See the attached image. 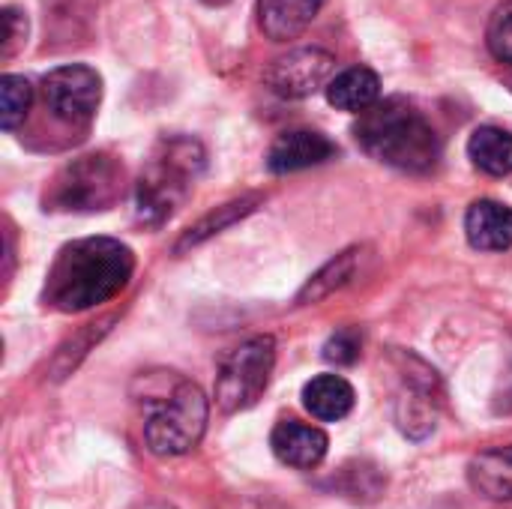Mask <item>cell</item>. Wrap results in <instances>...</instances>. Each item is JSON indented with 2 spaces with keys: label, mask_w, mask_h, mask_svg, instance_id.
<instances>
[{
  "label": "cell",
  "mask_w": 512,
  "mask_h": 509,
  "mask_svg": "<svg viewBox=\"0 0 512 509\" xmlns=\"http://www.w3.org/2000/svg\"><path fill=\"white\" fill-rule=\"evenodd\" d=\"M378 96H381V78L369 66H351L327 84L330 105L342 111H354V114H363L366 108H372Z\"/></svg>",
  "instance_id": "cell-15"
},
{
  "label": "cell",
  "mask_w": 512,
  "mask_h": 509,
  "mask_svg": "<svg viewBox=\"0 0 512 509\" xmlns=\"http://www.w3.org/2000/svg\"><path fill=\"white\" fill-rule=\"evenodd\" d=\"M465 231L480 252L512 249V207L501 201H474L465 216Z\"/></svg>",
  "instance_id": "cell-11"
},
{
  "label": "cell",
  "mask_w": 512,
  "mask_h": 509,
  "mask_svg": "<svg viewBox=\"0 0 512 509\" xmlns=\"http://www.w3.org/2000/svg\"><path fill=\"white\" fill-rule=\"evenodd\" d=\"M42 102L57 120L87 126L102 102V78L96 69L81 63L57 66L42 78Z\"/></svg>",
  "instance_id": "cell-7"
},
{
  "label": "cell",
  "mask_w": 512,
  "mask_h": 509,
  "mask_svg": "<svg viewBox=\"0 0 512 509\" xmlns=\"http://www.w3.org/2000/svg\"><path fill=\"white\" fill-rule=\"evenodd\" d=\"M201 3H207V6H225V3H231V0H201Z\"/></svg>",
  "instance_id": "cell-23"
},
{
  "label": "cell",
  "mask_w": 512,
  "mask_h": 509,
  "mask_svg": "<svg viewBox=\"0 0 512 509\" xmlns=\"http://www.w3.org/2000/svg\"><path fill=\"white\" fill-rule=\"evenodd\" d=\"M360 261H363V249H348V252L336 255L333 261H327V264L303 285V291L297 294V303H300V306L321 303L324 297H330L333 291H339L342 285H348V282L357 276Z\"/></svg>",
  "instance_id": "cell-17"
},
{
  "label": "cell",
  "mask_w": 512,
  "mask_h": 509,
  "mask_svg": "<svg viewBox=\"0 0 512 509\" xmlns=\"http://www.w3.org/2000/svg\"><path fill=\"white\" fill-rule=\"evenodd\" d=\"M30 102H33V87L27 78H21V75H3L0 78V117H3L6 132L18 129L24 123Z\"/></svg>",
  "instance_id": "cell-19"
},
{
  "label": "cell",
  "mask_w": 512,
  "mask_h": 509,
  "mask_svg": "<svg viewBox=\"0 0 512 509\" xmlns=\"http://www.w3.org/2000/svg\"><path fill=\"white\" fill-rule=\"evenodd\" d=\"M468 156L483 174L507 177L512 174V132L501 129V126L474 129V135L468 141Z\"/></svg>",
  "instance_id": "cell-16"
},
{
  "label": "cell",
  "mask_w": 512,
  "mask_h": 509,
  "mask_svg": "<svg viewBox=\"0 0 512 509\" xmlns=\"http://www.w3.org/2000/svg\"><path fill=\"white\" fill-rule=\"evenodd\" d=\"M270 447L276 453V459L288 468L297 471H312L324 462L327 456V435L318 426H306L297 420H285L273 429L270 435Z\"/></svg>",
  "instance_id": "cell-10"
},
{
  "label": "cell",
  "mask_w": 512,
  "mask_h": 509,
  "mask_svg": "<svg viewBox=\"0 0 512 509\" xmlns=\"http://www.w3.org/2000/svg\"><path fill=\"white\" fill-rule=\"evenodd\" d=\"M135 255L114 237H84L63 246L45 279V306L84 312L114 300L132 279Z\"/></svg>",
  "instance_id": "cell-1"
},
{
  "label": "cell",
  "mask_w": 512,
  "mask_h": 509,
  "mask_svg": "<svg viewBox=\"0 0 512 509\" xmlns=\"http://www.w3.org/2000/svg\"><path fill=\"white\" fill-rule=\"evenodd\" d=\"M123 186V165L108 153H87L69 162L51 183L45 204L51 210L90 213L117 201Z\"/></svg>",
  "instance_id": "cell-5"
},
{
  "label": "cell",
  "mask_w": 512,
  "mask_h": 509,
  "mask_svg": "<svg viewBox=\"0 0 512 509\" xmlns=\"http://www.w3.org/2000/svg\"><path fill=\"white\" fill-rule=\"evenodd\" d=\"M354 387L342 375H318L303 387V405L315 420L336 423L354 408Z\"/></svg>",
  "instance_id": "cell-14"
},
{
  "label": "cell",
  "mask_w": 512,
  "mask_h": 509,
  "mask_svg": "<svg viewBox=\"0 0 512 509\" xmlns=\"http://www.w3.org/2000/svg\"><path fill=\"white\" fill-rule=\"evenodd\" d=\"M510 90H512V75H510Z\"/></svg>",
  "instance_id": "cell-25"
},
{
  "label": "cell",
  "mask_w": 512,
  "mask_h": 509,
  "mask_svg": "<svg viewBox=\"0 0 512 509\" xmlns=\"http://www.w3.org/2000/svg\"><path fill=\"white\" fill-rule=\"evenodd\" d=\"M144 509H174V507H165V504H150V507Z\"/></svg>",
  "instance_id": "cell-24"
},
{
  "label": "cell",
  "mask_w": 512,
  "mask_h": 509,
  "mask_svg": "<svg viewBox=\"0 0 512 509\" xmlns=\"http://www.w3.org/2000/svg\"><path fill=\"white\" fill-rule=\"evenodd\" d=\"M336 156V144L315 129H291L282 132L270 150H267V168L273 174H294V171H306L315 165H324L327 159Z\"/></svg>",
  "instance_id": "cell-9"
},
{
  "label": "cell",
  "mask_w": 512,
  "mask_h": 509,
  "mask_svg": "<svg viewBox=\"0 0 512 509\" xmlns=\"http://www.w3.org/2000/svg\"><path fill=\"white\" fill-rule=\"evenodd\" d=\"M276 366V342L270 336H255L237 345L216 375V405L225 414H240L252 408L270 384Z\"/></svg>",
  "instance_id": "cell-6"
},
{
  "label": "cell",
  "mask_w": 512,
  "mask_h": 509,
  "mask_svg": "<svg viewBox=\"0 0 512 509\" xmlns=\"http://www.w3.org/2000/svg\"><path fill=\"white\" fill-rule=\"evenodd\" d=\"M360 348H363V339L354 327H345V330H336L327 345H324V360L333 363V366H354L357 357H360Z\"/></svg>",
  "instance_id": "cell-21"
},
{
  "label": "cell",
  "mask_w": 512,
  "mask_h": 509,
  "mask_svg": "<svg viewBox=\"0 0 512 509\" xmlns=\"http://www.w3.org/2000/svg\"><path fill=\"white\" fill-rule=\"evenodd\" d=\"M486 45L495 60L512 63V0L495 6L489 27H486Z\"/></svg>",
  "instance_id": "cell-20"
},
{
  "label": "cell",
  "mask_w": 512,
  "mask_h": 509,
  "mask_svg": "<svg viewBox=\"0 0 512 509\" xmlns=\"http://www.w3.org/2000/svg\"><path fill=\"white\" fill-rule=\"evenodd\" d=\"M258 201H261L258 195H249V198H240V201H231V204H222V207H216L213 213H207V216H204L198 225H192V228H189V231L180 237V243H177V252H183V249H189V246H198V243H204L207 237L219 234L222 228L234 225L237 219H243L246 213H252Z\"/></svg>",
  "instance_id": "cell-18"
},
{
  "label": "cell",
  "mask_w": 512,
  "mask_h": 509,
  "mask_svg": "<svg viewBox=\"0 0 512 509\" xmlns=\"http://www.w3.org/2000/svg\"><path fill=\"white\" fill-rule=\"evenodd\" d=\"M201 171H204V147L195 138L174 135L159 141L135 186L138 222L150 228L168 222L174 210L186 201Z\"/></svg>",
  "instance_id": "cell-4"
},
{
  "label": "cell",
  "mask_w": 512,
  "mask_h": 509,
  "mask_svg": "<svg viewBox=\"0 0 512 509\" xmlns=\"http://www.w3.org/2000/svg\"><path fill=\"white\" fill-rule=\"evenodd\" d=\"M327 0H258V24L267 39H297L321 12Z\"/></svg>",
  "instance_id": "cell-12"
},
{
  "label": "cell",
  "mask_w": 512,
  "mask_h": 509,
  "mask_svg": "<svg viewBox=\"0 0 512 509\" xmlns=\"http://www.w3.org/2000/svg\"><path fill=\"white\" fill-rule=\"evenodd\" d=\"M468 483L489 501H512V444L477 453L468 465Z\"/></svg>",
  "instance_id": "cell-13"
},
{
  "label": "cell",
  "mask_w": 512,
  "mask_h": 509,
  "mask_svg": "<svg viewBox=\"0 0 512 509\" xmlns=\"http://www.w3.org/2000/svg\"><path fill=\"white\" fill-rule=\"evenodd\" d=\"M24 42H27V18H24L21 9L6 6V9H3V51H0V57H3V60L15 57V51H18Z\"/></svg>",
  "instance_id": "cell-22"
},
{
  "label": "cell",
  "mask_w": 512,
  "mask_h": 509,
  "mask_svg": "<svg viewBox=\"0 0 512 509\" xmlns=\"http://www.w3.org/2000/svg\"><path fill=\"white\" fill-rule=\"evenodd\" d=\"M357 144L381 165L405 174H429L441 162V138L429 117L402 96L378 99L354 123Z\"/></svg>",
  "instance_id": "cell-2"
},
{
  "label": "cell",
  "mask_w": 512,
  "mask_h": 509,
  "mask_svg": "<svg viewBox=\"0 0 512 509\" xmlns=\"http://www.w3.org/2000/svg\"><path fill=\"white\" fill-rule=\"evenodd\" d=\"M144 441L156 456H183L195 450L207 429V399L198 384L162 372L144 378Z\"/></svg>",
  "instance_id": "cell-3"
},
{
  "label": "cell",
  "mask_w": 512,
  "mask_h": 509,
  "mask_svg": "<svg viewBox=\"0 0 512 509\" xmlns=\"http://www.w3.org/2000/svg\"><path fill=\"white\" fill-rule=\"evenodd\" d=\"M333 72H336V57L330 51L294 48L267 66L264 81L282 99H306L321 87H327L336 78Z\"/></svg>",
  "instance_id": "cell-8"
}]
</instances>
